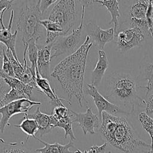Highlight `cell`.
Wrapping results in <instances>:
<instances>
[{
    "mask_svg": "<svg viewBox=\"0 0 153 153\" xmlns=\"http://www.w3.org/2000/svg\"><path fill=\"white\" fill-rule=\"evenodd\" d=\"M146 21L148 27V33L153 38V0L149 2L146 14Z\"/></svg>",
    "mask_w": 153,
    "mask_h": 153,
    "instance_id": "f546056e",
    "label": "cell"
},
{
    "mask_svg": "<svg viewBox=\"0 0 153 153\" xmlns=\"http://www.w3.org/2000/svg\"><path fill=\"white\" fill-rule=\"evenodd\" d=\"M30 118L35 120L38 125V131L36 133L37 136L42 137V136L47 133H48L50 130L53 128V117L42 112L39 107H38L35 112L31 114L26 115Z\"/></svg>",
    "mask_w": 153,
    "mask_h": 153,
    "instance_id": "ac0fdd59",
    "label": "cell"
},
{
    "mask_svg": "<svg viewBox=\"0 0 153 153\" xmlns=\"http://www.w3.org/2000/svg\"><path fill=\"white\" fill-rule=\"evenodd\" d=\"M0 153H34L22 143L12 142L0 147Z\"/></svg>",
    "mask_w": 153,
    "mask_h": 153,
    "instance_id": "484cf974",
    "label": "cell"
},
{
    "mask_svg": "<svg viewBox=\"0 0 153 153\" xmlns=\"http://www.w3.org/2000/svg\"><path fill=\"white\" fill-rule=\"evenodd\" d=\"M145 77L146 84L145 97L153 93V63H148L145 68Z\"/></svg>",
    "mask_w": 153,
    "mask_h": 153,
    "instance_id": "4316f807",
    "label": "cell"
},
{
    "mask_svg": "<svg viewBox=\"0 0 153 153\" xmlns=\"http://www.w3.org/2000/svg\"><path fill=\"white\" fill-rule=\"evenodd\" d=\"M14 127H19L20 130L27 136V140L29 137L36 139V134L38 131L39 127L36 121L27 117H25V119L19 125H14Z\"/></svg>",
    "mask_w": 153,
    "mask_h": 153,
    "instance_id": "603a6c76",
    "label": "cell"
},
{
    "mask_svg": "<svg viewBox=\"0 0 153 153\" xmlns=\"http://www.w3.org/2000/svg\"><path fill=\"white\" fill-rule=\"evenodd\" d=\"M35 105H41V102L32 101L28 99H22L5 105L0 108V134L4 133L7 126H9V120L13 115L18 114H23L26 115L32 107Z\"/></svg>",
    "mask_w": 153,
    "mask_h": 153,
    "instance_id": "52a82bcc",
    "label": "cell"
},
{
    "mask_svg": "<svg viewBox=\"0 0 153 153\" xmlns=\"http://www.w3.org/2000/svg\"><path fill=\"white\" fill-rule=\"evenodd\" d=\"M53 117V128L59 127L64 130V137L66 139L69 136L70 140H75L76 137L72 130V117L71 109L65 106H56L51 114Z\"/></svg>",
    "mask_w": 153,
    "mask_h": 153,
    "instance_id": "8fae6325",
    "label": "cell"
},
{
    "mask_svg": "<svg viewBox=\"0 0 153 153\" xmlns=\"http://www.w3.org/2000/svg\"><path fill=\"white\" fill-rule=\"evenodd\" d=\"M76 0H59L50 12L48 19L59 23L65 35L73 29L76 24Z\"/></svg>",
    "mask_w": 153,
    "mask_h": 153,
    "instance_id": "8992f818",
    "label": "cell"
},
{
    "mask_svg": "<svg viewBox=\"0 0 153 153\" xmlns=\"http://www.w3.org/2000/svg\"><path fill=\"white\" fill-rule=\"evenodd\" d=\"M37 47L38 48L37 68L39 73L42 77L49 79L51 76L50 66L51 60L52 43L44 45H37Z\"/></svg>",
    "mask_w": 153,
    "mask_h": 153,
    "instance_id": "9a60e30c",
    "label": "cell"
},
{
    "mask_svg": "<svg viewBox=\"0 0 153 153\" xmlns=\"http://www.w3.org/2000/svg\"><path fill=\"white\" fill-rule=\"evenodd\" d=\"M40 23L46 30L45 45L53 43L58 37L65 35L63 28L57 23L49 19L41 20Z\"/></svg>",
    "mask_w": 153,
    "mask_h": 153,
    "instance_id": "ffe728a7",
    "label": "cell"
},
{
    "mask_svg": "<svg viewBox=\"0 0 153 153\" xmlns=\"http://www.w3.org/2000/svg\"><path fill=\"white\" fill-rule=\"evenodd\" d=\"M2 71L5 75L9 76L15 77L13 66L10 59L7 56L5 49L4 50V52H3V61H2Z\"/></svg>",
    "mask_w": 153,
    "mask_h": 153,
    "instance_id": "f1b7e54d",
    "label": "cell"
},
{
    "mask_svg": "<svg viewBox=\"0 0 153 153\" xmlns=\"http://www.w3.org/2000/svg\"><path fill=\"white\" fill-rule=\"evenodd\" d=\"M84 30L98 50H103L105 45L112 42L115 36L114 27L103 29L94 21H90L84 25Z\"/></svg>",
    "mask_w": 153,
    "mask_h": 153,
    "instance_id": "9c48e42d",
    "label": "cell"
},
{
    "mask_svg": "<svg viewBox=\"0 0 153 153\" xmlns=\"http://www.w3.org/2000/svg\"><path fill=\"white\" fill-rule=\"evenodd\" d=\"M139 121L143 128L150 136L151 145L149 148H153V118L145 111H142L139 114Z\"/></svg>",
    "mask_w": 153,
    "mask_h": 153,
    "instance_id": "cb8c5ba5",
    "label": "cell"
},
{
    "mask_svg": "<svg viewBox=\"0 0 153 153\" xmlns=\"http://www.w3.org/2000/svg\"><path fill=\"white\" fill-rule=\"evenodd\" d=\"M99 130L106 143L125 153H134L140 148H150V145L139 138L133 124L126 117L104 111L102 114Z\"/></svg>",
    "mask_w": 153,
    "mask_h": 153,
    "instance_id": "7a4b0ae2",
    "label": "cell"
},
{
    "mask_svg": "<svg viewBox=\"0 0 153 153\" xmlns=\"http://www.w3.org/2000/svg\"><path fill=\"white\" fill-rule=\"evenodd\" d=\"M82 6V8H87L94 3V0H77Z\"/></svg>",
    "mask_w": 153,
    "mask_h": 153,
    "instance_id": "d590c367",
    "label": "cell"
},
{
    "mask_svg": "<svg viewBox=\"0 0 153 153\" xmlns=\"http://www.w3.org/2000/svg\"><path fill=\"white\" fill-rule=\"evenodd\" d=\"M94 2L100 4L101 7L106 8L111 16L109 25L114 24V29L115 35L118 32L119 18L120 17L119 0H94Z\"/></svg>",
    "mask_w": 153,
    "mask_h": 153,
    "instance_id": "44dd1931",
    "label": "cell"
},
{
    "mask_svg": "<svg viewBox=\"0 0 153 153\" xmlns=\"http://www.w3.org/2000/svg\"><path fill=\"white\" fill-rule=\"evenodd\" d=\"M0 143H5L4 140L2 139H1V138H0Z\"/></svg>",
    "mask_w": 153,
    "mask_h": 153,
    "instance_id": "f35d334b",
    "label": "cell"
},
{
    "mask_svg": "<svg viewBox=\"0 0 153 153\" xmlns=\"http://www.w3.org/2000/svg\"><path fill=\"white\" fill-rule=\"evenodd\" d=\"M151 1V0H134L130 6L129 9L130 26L140 27L146 33H148L146 14Z\"/></svg>",
    "mask_w": 153,
    "mask_h": 153,
    "instance_id": "4fadbf2b",
    "label": "cell"
},
{
    "mask_svg": "<svg viewBox=\"0 0 153 153\" xmlns=\"http://www.w3.org/2000/svg\"><path fill=\"white\" fill-rule=\"evenodd\" d=\"M145 100V111L153 118V93L146 96Z\"/></svg>",
    "mask_w": 153,
    "mask_h": 153,
    "instance_id": "1f68e13d",
    "label": "cell"
},
{
    "mask_svg": "<svg viewBox=\"0 0 153 153\" xmlns=\"http://www.w3.org/2000/svg\"><path fill=\"white\" fill-rule=\"evenodd\" d=\"M5 82L4 81V79L0 77V108L2 106H4L5 105L3 102V99L4 96L6 92V87H5Z\"/></svg>",
    "mask_w": 153,
    "mask_h": 153,
    "instance_id": "d6a6232c",
    "label": "cell"
},
{
    "mask_svg": "<svg viewBox=\"0 0 153 153\" xmlns=\"http://www.w3.org/2000/svg\"><path fill=\"white\" fill-rule=\"evenodd\" d=\"M57 0H41L40 4V10L43 14L50 5L54 4Z\"/></svg>",
    "mask_w": 153,
    "mask_h": 153,
    "instance_id": "836d02e7",
    "label": "cell"
},
{
    "mask_svg": "<svg viewBox=\"0 0 153 153\" xmlns=\"http://www.w3.org/2000/svg\"><path fill=\"white\" fill-rule=\"evenodd\" d=\"M85 8H82L81 20L76 29H73L69 34L58 37L51 47V60L63 54H71L75 52L84 42L82 33L84 30Z\"/></svg>",
    "mask_w": 153,
    "mask_h": 153,
    "instance_id": "5b68a950",
    "label": "cell"
},
{
    "mask_svg": "<svg viewBox=\"0 0 153 153\" xmlns=\"http://www.w3.org/2000/svg\"><path fill=\"white\" fill-rule=\"evenodd\" d=\"M0 77L4 79L7 85L11 88H14L23 93L26 96L27 99L30 100V98L32 96L33 90L34 89L32 85L23 82L16 77L9 76L5 75L2 72V69L0 70Z\"/></svg>",
    "mask_w": 153,
    "mask_h": 153,
    "instance_id": "d6986e66",
    "label": "cell"
},
{
    "mask_svg": "<svg viewBox=\"0 0 153 153\" xmlns=\"http://www.w3.org/2000/svg\"><path fill=\"white\" fill-rule=\"evenodd\" d=\"M36 83L38 87V91L44 94L50 100L51 103L56 106H65L62 101L67 102L66 100L59 97L51 88L49 82V79L42 77L36 68Z\"/></svg>",
    "mask_w": 153,
    "mask_h": 153,
    "instance_id": "2e32d148",
    "label": "cell"
},
{
    "mask_svg": "<svg viewBox=\"0 0 153 153\" xmlns=\"http://www.w3.org/2000/svg\"><path fill=\"white\" fill-rule=\"evenodd\" d=\"M36 139L42 143L44 146L35 149L34 153H77L76 151L74 152L69 149L70 148L74 147V142L72 140H70V142L66 145H60L57 142L52 144L48 143L42 141L38 137H36Z\"/></svg>",
    "mask_w": 153,
    "mask_h": 153,
    "instance_id": "7402d4cb",
    "label": "cell"
},
{
    "mask_svg": "<svg viewBox=\"0 0 153 153\" xmlns=\"http://www.w3.org/2000/svg\"><path fill=\"white\" fill-rule=\"evenodd\" d=\"M146 33L141 28L130 26L117 33V48L121 53H125L131 49L141 45Z\"/></svg>",
    "mask_w": 153,
    "mask_h": 153,
    "instance_id": "ba28073f",
    "label": "cell"
},
{
    "mask_svg": "<svg viewBox=\"0 0 153 153\" xmlns=\"http://www.w3.org/2000/svg\"><path fill=\"white\" fill-rule=\"evenodd\" d=\"M22 99H27V97L23 93L14 88H11V90L8 92H7L4 95L3 102L4 105H6L10 102Z\"/></svg>",
    "mask_w": 153,
    "mask_h": 153,
    "instance_id": "83f0119b",
    "label": "cell"
},
{
    "mask_svg": "<svg viewBox=\"0 0 153 153\" xmlns=\"http://www.w3.org/2000/svg\"><path fill=\"white\" fill-rule=\"evenodd\" d=\"M5 11L6 10H4L0 14V24L1 26V29H0V44L2 43L4 45H5L7 49L10 50L12 52L16 59L19 61L16 54V48H15L16 39H17L16 37L18 33V31L17 30H15L13 33L11 32L12 25H13V22L14 17V10H11V11L10 21H9L7 27L5 26L3 22V16Z\"/></svg>",
    "mask_w": 153,
    "mask_h": 153,
    "instance_id": "5bb4252c",
    "label": "cell"
},
{
    "mask_svg": "<svg viewBox=\"0 0 153 153\" xmlns=\"http://www.w3.org/2000/svg\"><path fill=\"white\" fill-rule=\"evenodd\" d=\"M109 65V63L105 51L99 50L97 62L91 74V84L92 85L96 87L100 85Z\"/></svg>",
    "mask_w": 153,
    "mask_h": 153,
    "instance_id": "e0dca14e",
    "label": "cell"
},
{
    "mask_svg": "<svg viewBox=\"0 0 153 153\" xmlns=\"http://www.w3.org/2000/svg\"><path fill=\"white\" fill-rule=\"evenodd\" d=\"M24 47H27V54L31 65L30 68L33 72L36 73V68H38L37 59L38 51L36 42L34 40H31L26 46Z\"/></svg>",
    "mask_w": 153,
    "mask_h": 153,
    "instance_id": "d4e9b609",
    "label": "cell"
},
{
    "mask_svg": "<svg viewBox=\"0 0 153 153\" xmlns=\"http://www.w3.org/2000/svg\"><path fill=\"white\" fill-rule=\"evenodd\" d=\"M4 47L0 45V70L2 69V61H3V52L4 50Z\"/></svg>",
    "mask_w": 153,
    "mask_h": 153,
    "instance_id": "8d00e7d4",
    "label": "cell"
},
{
    "mask_svg": "<svg viewBox=\"0 0 153 153\" xmlns=\"http://www.w3.org/2000/svg\"><path fill=\"white\" fill-rule=\"evenodd\" d=\"M107 143L105 142L102 145H92L88 149H84L83 151H81L79 149H76L77 153H105V149Z\"/></svg>",
    "mask_w": 153,
    "mask_h": 153,
    "instance_id": "4dcf8cb0",
    "label": "cell"
},
{
    "mask_svg": "<svg viewBox=\"0 0 153 153\" xmlns=\"http://www.w3.org/2000/svg\"><path fill=\"white\" fill-rule=\"evenodd\" d=\"M14 0H0V14L4 10H8L11 7Z\"/></svg>",
    "mask_w": 153,
    "mask_h": 153,
    "instance_id": "e575fe53",
    "label": "cell"
},
{
    "mask_svg": "<svg viewBox=\"0 0 153 153\" xmlns=\"http://www.w3.org/2000/svg\"><path fill=\"white\" fill-rule=\"evenodd\" d=\"M93 45L90 37L87 35L82 44L75 52L60 61L50 74L51 76L57 79L68 94L69 105L72 97H75L79 105L82 106V100H85L84 81L86 62Z\"/></svg>",
    "mask_w": 153,
    "mask_h": 153,
    "instance_id": "6da1fadb",
    "label": "cell"
},
{
    "mask_svg": "<svg viewBox=\"0 0 153 153\" xmlns=\"http://www.w3.org/2000/svg\"><path fill=\"white\" fill-rule=\"evenodd\" d=\"M85 93L89 95L93 99L94 105L98 111L99 118L102 119L103 112L115 115L118 114H126V112L117 105L112 103L105 97L103 96L97 90L96 87L91 84H87Z\"/></svg>",
    "mask_w": 153,
    "mask_h": 153,
    "instance_id": "30bf717a",
    "label": "cell"
},
{
    "mask_svg": "<svg viewBox=\"0 0 153 153\" xmlns=\"http://www.w3.org/2000/svg\"><path fill=\"white\" fill-rule=\"evenodd\" d=\"M148 153H153V148H149Z\"/></svg>",
    "mask_w": 153,
    "mask_h": 153,
    "instance_id": "74e56055",
    "label": "cell"
},
{
    "mask_svg": "<svg viewBox=\"0 0 153 153\" xmlns=\"http://www.w3.org/2000/svg\"><path fill=\"white\" fill-rule=\"evenodd\" d=\"M41 0H36L30 4L27 0L19 9L16 29L22 36V41L26 46L31 40L37 42L43 33V26L40 23L42 14L40 10Z\"/></svg>",
    "mask_w": 153,
    "mask_h": 153,
    "instance_id": "277c9868",
    "label": "cell"
},
{
    "mask_svg": "<svg viewBox=\"0 0 153 153\" xmlns=\"http://www.w3.org/2000/svg\"><path fill=\"white\" fill-rule=\"evenodd\" d=\"M120 1V0H119V1Z\"/></svg>",
    "mask_w": 153,
    "mask_h": 153,
    "instance_id": "ab89813d",
    "label": "cell"
},
{
    "mask_svg": "<svg viewBox=\"0 0 153 153\" xmlns=\"http://www.w3.org/2000/svg\"><path fill=\"white\" fill-rule=\"evenodd\" d=\"M136 79L130 74L124 72H115L109 78L105 97L117 105L127 114H131L136 105H144V99L137 92Z\"/></svg>",
    "mask_w": 153,
    "mask_h": 153,
    "instance_id": "3957f363",
    "label": "cell"
},
{
    "mask_svg": "<svg viewBox=\"0 0 153 153\" xmlns=\"http://www.w3.org/2000/svg\"><path fill=\"white\" fill-rule=\"evenodd\" d=\"M71 111L73 114V123L79 124L84 134H93L96 133V130L100 127L101 120L99 115L93 113L90 107H87V111L84 113H77L71 109Z\"/></svg>",
    "mask_w": 153,
    "mask_h": 153,
    "instance_id": "7c38bea8",
    "label": "cell"
}]
</instances>
